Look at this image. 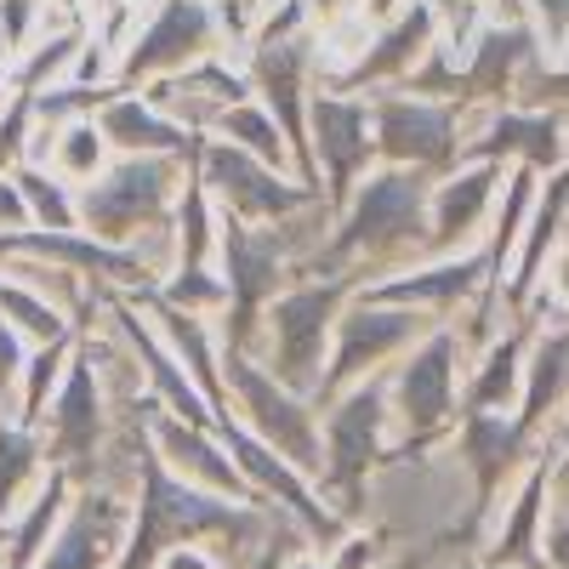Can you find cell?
I'll use <instances>...</instances> for the list:
<instances>
[{"instance_id": "1", "label": "cell", "mask_w": 569, "mask_h": 569, "mask_svg": "<svg viewBox=\"0 0 569 569\" xmlns=\"http://www.w3.org/2000/svg\"><path fill=\"white\" fill-rule=\"evenodd\" d=\"M137 479H142V496L131 507V536H126V552H120L114 569H160V558L171 547H194L206 536L233 541V547H251V541L268 536L262 501H233V496H217V490L177 479L166 467V456L154 450L149 427L137 433Z\"/></svg>"}, {"instance_id": "2", "label": "cell", "mask_w": 569, "mask_h": 569, "mask_svg": "<svg viewBox=\"0 0 569 569\" xmlns=\"http://www.w3.org/2000/svg\"><path fill=\"white\" fill-rule=\"evenodd\" d=\"M353 291V273H330V279H302L291 291H279L262 313V348L257 359L279 376L291 393L319 399L330 342H337V319Z\"/></svg>"}, {"instance_id": "3", "label": "cell", "mask_w": 569, "mask_h": 569, "mask_svg": "<svg viewBox=\"0 0 569 569\" xmlns=\"http://www.w3.org/2000/svg\"><path fill=\"white\" fill-rule=\"evenodd\" d=\"M182 160L171 154H120L98 182L80 194V233L109 246H137L142 233H171L182 206Z\"/></svg>"}, {"instance_id": "4", "label": "cell", "mask_w": 569, "mask_h": 569, "mask_svg": "<svg viewBox=\"0 0 569 569\" xmlns=\"http://www.w3.org/2000/svg\"><path fill=\"white\" fill-rule=\"evenodd\" d=\"M427 200H433V182L416 166H382L370 171L353 200L342 211V228L330 233L325 262H359V257H399L427 251Z\"/></svg>"}, {"instance_id": "5", "label": "cell", "mask_w": 569, "mask_h": 569, "mask_svg": "<svg viewBox=\"0 0 569 569\" xmlns=\"http://www.w3.org/2000/svg\"><path fill=\"white\" fill-rule=\"evenodd\" d=\"M388 421H393V393L382 376L342 388L325 410V485L337 496L342 518L365 512V479L388 461Z\"/></svg>"}, {"instance_id": "6", "label": "cell", "mask_w": 569, "mask_h": 569, "mask_svg": "<svg viewBox=\"0 0 569 569\" xmlns=\"http://www.w3.org/2000/svg\"><path fill=\"white\" fill-rule=\"evenodd\" d=\"M222 365H228L233 416H240L262 445H273L284 461H297L302 472H325V427H319V416L308 410L313 399L291 393L257 353L222 348Z\"/></svg>"}, {"instance_id": "7", "label": "cell", "mask_w": 569, "mask_h": 569, "mask_svg": "<svg viewBox=\"0 0 569 569\" xmlns=\"http://www.w3.org/2000/svg\"><path fill=\"white\" fill-rule=\"evenodd\" d=\"M461 353H467V342L456 337V325H433L399 359L388 393H393V421L405 433V456L421 450L427 439H439L445 427L461 416V405H456V365H461Z\"/></svg>"}, {"instance_id": "8", "label": "cell", "mask_w": 569, "mask_h": 569, "mask_svg": "<svg viewBox=\"0 0 569 569\" xmlns=\"http://www.w3.org/2000/svg\"><path fill=\"white\" fill-rule=\"evenodd\" d=\"M439 319L427 308H410V302H382V297H359L342 319H337V342H330V365H325V382H319V399L330 405L342 388L376 376V365H388L393 353H410L427 330Z\"/></svg>"}, {"instance_id": "9", "label": "cell", "mask_w": 569, "mask_h": 569, "mask_svg": "<svg viewBox=\"0 0 569 569\" xmlns=\"http://www.w3.org/2000/svg\"><path fill=\"white\" fill-rule=\"evenodd\" d=\"M217 40H222V12L211 0H154V12L142 18V29L126 40V52L114 63V86L171 80L217 58Z\"/></svg>"}, {"instance_id": "10", "label": "cell", "mask_w": 569, "mask_h": 569, "mask_svg": "<svg viewBox=\"0 0 569 569\" xmlns=\"http://www.w3.org/2000/svg\"><path fill=\"white\" fill-rule=\"evenodd\" d=\"M200 177L206 188L222 200L228 217H240V222H284V217H297V211H313L319 206V188H302V182H284L279 166L246 154V149H233V142H206L200 149Z\"/></svg>"}, {"instance_id": "11", "label": "cell", "mask_w": 569, "mask_h": 569, "mask_svg": "<svg viewBox=\"0 0 569 569\" xmlns=\"http://www.w3.org/2000/svg\"><path fill=\"white\" fill-rule=\"evenodd\" d=\"M217 439L233 450V461H240V472L251 479V490H257V496H273L279 512H284V518H297V525L308 530V541L337 547V541L348 536V518H342L337 507H325V501L302 485V467H297V461H284L273 445H262L240 416H222Z\"/></svg>"}, {"instance_id": "12", "label": "cell", "mask_w": 569, "mask_h": 569, "mask_svg": "<svg viewBox=\"0 0 569 569\" xmlns=\"http://www.w3.org/2000/svg\"><path fill=\"white\" fill-rule=\"evenodd\" d=\"M308 142H313V171L325 166V200L348 206L359 177L376 160V114H370V103L342 98V91H313Z\"/></svg>"}, {"instance_id": "13", "label": "cell", "mask_w": 569, "mask_h": 569, "mask_svg": "<svg viewBox=\"0 0 569 569\" xmlns=\"http://www.w3.org/2000/svg\"><path fill=\"white\" fill-rule=\"evenodd\" d=\"M370 114H376V154L388 166L456 171V160L467 154L461 114L445 98H376Z\"/></svg>"}, {"instance_id": "14", "label": "cell", "mask_w": 569, "mask_h": 569, "mask_svg": "<svg viewBox=\"0 0 569 569\" xmlns=\"http://www.w3.org/2000/svg\"><path fill=\"white\" fill-rule=\"evenodd\" d=\"M507 171L496 160H467L433 182L427 200V257H461L485 246V222L501 200Z\"/></svg>"}, {"instance_id": "15", "label": "cell", "mask_w": 569, "mask_h": 569, "mask_svg": "<svg viewBox=\"0 0 569 569\" xmlns=\"http://www.w3.org/2000/svg\"><path fill=\"white\" fill-rule=\"evenodd\" d=\"M142 427H149V439H154V450L166 456V467H177V479L200 485V490H217V496H233V501H262V496L251 490V479L240 472V461L222 456V445H217L211 427H194V421L171 416L154 393L142 399Z\"/></svg>"}, {"instance_id": "16", "label": "cell", "mask_w": 569, "mask_h": 569, "mask_svg": "<svg viewBox=\"0 0 569 569\" xmlns=\"http://www.w3.org/2000/svg\"><path fill=\"white\" fill-rule=\"evenodd\" d=\"M467 160H518L525 171H563L569 166V114L507 103L485 114V131L467 142Z\"/></svg>"}, {"instance_id": "17", "label": "cell", "mask_w": 569, "mask_h": 569, "mask_svg": "<svg viewBox=\"0 0 569 569\" xmlns=\"http://www.w3.org/2000/svg\"><path fill=\"white\" fill-rule=\"evenodd\" d=\"M46 416H52V445H46L52 467H63L69 479H91V467L103 456V382H98L91 353H80L69 365L63 388H58Z\"/></svg>"}, {"instance_id": "18", "label": "cell", "mask_w": 569, "mask_h": 569, "mask_svg": "<svg viewBox=\"0 0 569 569\" xmlns=\"http://www.w3.org/2000/svg\"><path fill=\"white\" fill-rule=\"evenodd\" d=\"M126 536H131V507L114 490H86L34 569H114Z\"/></svg>"}, {"instance_id": "19", "label": "cell", "mask_w": 569, "mask_h": 569, "mask_svg": "<svg viewBox=\"0 0 569 569\" xmlns=\"http://www.w3.org/2000/svg\"><path fill=\"white\" fill-rule=\"evenodd\" d=\"M536 433H525L512 416H461V467L472 472V512H467V530H479L485 518L496 512L501 485L525 467Z\"/></svg>"}, {"instance_id": "20", "label": "cell", "mask_w": 569, "mask_h": 569, "mask_svg": "<svg viewBox=\"0 0 569 569\" xmlns=\"http://www.w3.org/2000/svg\"><path fill=\"white\" fill-rule=\"evenodd\" d=\"M496 273L490 251H461V257H427V268H405L382 284H370L365 297H382V302H410V308H427V313H456L467 308L472 297L485 291Z\"/></svg>"}, {"instance_id": "21", "label": "cell", "mask_w": 569, "mask_h": 569, "mask_svg": "<svg viewBox=\"0 0 569 569\" xmlns=\"http://www.w3.org/2000/svg\"><path fill=\"white\" fill-rule=\"evenodd\" d=\"M547 496H552V456L530 461L525 467V485L507 501V518L496 525V536L485 541V569H547V552H541V512H547Z\"/></svg>"}, {"instance_id": "22", "label": "cell", "mask_w": 569, "mask_h": 569, "mask_svg": "<svg viewBox=\"0 0 569 569\" xmlns=\"http://www.w3.org/2000/svg\"><path fill=\"white\" fill-rule=\"evenodd\" d=\"M439 46V7L433 0H410V12L388 29H376L365 58L353 63L348 86H388V80H410Z\"/></svg>"}, {"instance_id": "23", "label": "cell", "mask_w": 569, "mask_h": 569, "mask_svg": "<svg viewBox=\"0 0 569 569\" xmlns=\"http://www.w3.org/2000/svg\"><path fill=\"white\" fill-rule=\"evenodd\" d=\"M98 126L109 131V142L120 154H171L182 166H194L200 149H206L200 131H188L182 120H171L149 98H126V91H114V98L98 109Z\"/></svg>"}, {"instance_id": "24", "label": "cell", "mask_w": 569, "mask_h": 569, "mask_svg": "<svg viewBox=\"0 0 569 569\" xmlns=\"http://www.w3.org/2000/svg\"><path fill=\"white\" fill-rule=\"evenodd\" d=\"M154 330L166 337V348L177 353V365L188 370V382H194V388L211 399L217 427H222V416H233V399H228V370H217L222 353H217V337H211L206 313H188V308L154 302Z\"/></svg>"}, {"instance_id": "25", "label": "cell", "mask_w": 569, "mask_h": 569, "mask_svg": "<svg viewBox=\"0 0 569 569\" xmlns=\"http://www.w3.org/2000/svg\"><path fill=\"white\" fill-rule=\"evenodd\" d=\"M525 370H530V330H501L490 348H479L472 382L461 393V416H512L525 399Z\"/></svg>"}, {"instance_id": "26", "label": "cell", "mask_w": 569, "mask_h": 569, "mask_svg": "<svg viewBox=\"0 0 569 569\" xmlns=\"http://www.w3.org/2000/svg\"><path fill=\"white\" fill-rule=\"evenodd\" d=\"M69 472L63 467H46V485L23 501V512L7 525V569H34L40 558H46V547L58 541V530H63V518H69Z\"/></svg>"}, {"instance_id": "27", "label": "cell", "mask_w": 569, "mask_h": 569, "mask_svg": "<svg viewBox=\"0 0 569 569\" xmlns=\"http://www.w3.org/2000/svg\"><path fill=\"white\" fill-rule=\"evenodd\" d=\"M46 166H52L63 182H80V188L98 182V177L114 166V142H109V131L98 126V114L58 120V137H52V154H46Z\"/></svg>"}, {"instance_id": "28", "label": "cell", "mask_w": 569, "mask_h": 569, "mask_svg": "<svg viewBox=\"0 0 569 569\" xmlns=\"http://www.w3.org/2000/svg\"><path fill=\"white\" fill-rule=\"evenodd\" d=\"M46 445L34 439V427L23 421H0V530L23 512V490L40 479Z\"/></svg>"}, {"instance_id": "29", "label": "cell", "mask_w": 569, "mask_h": 569, "mask_svg": "<svg viewBox=\"0 0 569 569\" xmlns=\"http://www.w3.org/2000/svg\"><path fill=\"white\" fill-rule=\"evenodd\" d=\"M536 177L541 171H507V182H501V211H496V228L485 233V251H490V262H496V273H512V257H518V246H525V228H530V211H536Z\"/></svg>"}, {"instance_id": "30", "label": "cell", "mask_w": 569, "mask_h": 569, "mask_svg": "<svg viewBox=\"0 0 569 569\" xmlns=\"http://www.w3.org/2000/svg\"><path fill=\"white\" fill-rule=\"evenodd\" d=\"M217 137L233 142V149H246L268 166H284V160H297L291 154V137H284V126L268 114V103H233L222 120H217Z\"/></svg>"}, {"instance_id": "31", "label": "cell", "mask_w": 569, "mask_h": 569, "mask_svg": "<svg viewBox=\"0 0 569 569\" xmlns=\"http://www.w3.org/2000/svg\"><path fill=\"white\" fill-rule=\"evenodd\" d=\"M69 353H74V337H58V342H40L29 353V370H23V393H18V421L34 427L46 410H52L63 376H69Z\"/></svg>"}, {"instance_id": "32", "label": "cell", "mask_w": 569, "mask_h": 569, "mask_svg": "<svg viewBox=\"0 0 569 569\" xmlns=\"http://www.w3.org/2000/svg\"><path fill=\"white\" fill-rule=\"evenodd\" d=\"M0 319H12L23 337H34V342H58V337H69L63 308H58L52 297H40L34 284L18 279V273L0 279Z\"/></svg>"}, {"instance_id": "33", "label": "cell", "mask_w": 569, "mask_h": 569, "mask_svg": "<svg viewBox=\"0 0 569 569\" xmlns=\"http://www.w3.org/2000/svg\"><path fill=\"white\" fill-rule=\"evenodd\" d=\"M12 177H18L23 200H29L34 228H46V233H80V200H69V182H63L58 171L23 166V171H12Z\"/></svg>"}, {"instance_id": "34", "label": "cell", "mask_w": 569, "mask_h": 569, "mask_svg": "<svg viewBox=\"0 0 569 569\" xmlns=\"http://www.w3.org/2000/svg\"><path fill=\"white\" fill-rule=\"evenodd\" d=\"M160 302L188 308V313H206V308H228V279L211 268H171Z\"/></svg>"}, {"instance_id": "35", "label": "cell", "mask_w": 569, "mask_h": 569, "mask_svg": "<svg viewBox=\"0 0 569 569\" xmlns=\"http://www.w3.org/2000/svg\"><path fill=\"white\" fill-rule=\"evenodd\" d=\"M46 29V0H0V46L23 58Z\"/></svg>"}, {"instance_id": "36", "label": "cell", "mask_w": 569, "mask_h": 569, "mask_svg": "<svg viewBox=\"0 0 569 569\" xmlns=\"http://www.w3.org/2000/svg\"><path fill=\"white\" fill-rule=\"evenodd\" d=\"M23 370H29L23 330L12 319H0V393H23Z\"/></svg>"}, {"instance_id": "37", "label": "cell", "mask_w": 569, "mask_h": 569, "mask_svg": "<svg viewBox=\"0 0 569 569\" xmlns=\"http://www.w3.org/2000/svg\"><path fill=\"white\" fill-rule=\"evenodd\" d=\"M541 308H552L558 319H569V240L547 257V273H541Z\"/></svg>"}, {"instance_id": "38", "label": "cell", "mask_w": 569, "mask_h": 569, "mask_svg": "<svg viewBox=\"0 0 569 569\" xmlns=\"http://www.w3.org/2000/svg\"><path fill=\"white\" fill-rule=\"evenodd\" d=\"M382 563V536H342L337 541V558H330V569H376Z\"/></svg>"}, {"instance_id": "39", "label": "cell", "mask_w": 569, "mask_h": 569, "mask_svg": "<svg viewBox=\"0 0 569 569\" xmlns=\"http://www.w3.org/2000/svg\"><path fill=\"white\" fill-rule=\"evenodd\" d=\"M23 228H34L23 188H18V177H0V240H7V233H23Z\"/></svg>"}, {"instance_id": "40", "label": "cell", "mask_w": 569, "mask_h": 569, "mask_svg": "<svg viewBox=\"0 0 569 569\" xmlns=\"http://www.w3.org/2000/svg\"><path fill=\"white\" fill-rule=\"evenodd\" d=\"M541 552H547V569H569V512H552Z\"/></svg>"}, {"instance_id": "41", "label": "cell", "mask_w": 569, "mask_h": 569, "mask_svg": "<svg viewBox=\"0 0 569 569\" xmlns=\"http://www.w3.org/2000/svg\"><path fill=\"white\" fill-rule=\"evenodd\" d=\"M160 569H217V558L200 552V547H171V552L160 558Z\"/></svg>"}, {"instance_id": "42", "label": "cell", "mask_w": 569, "mask_h": 569, "mask_svg": "<svg viewBox=\"0 0 569 569\" xmlns=\"http://www.w3.org/2000/svg\"><path fill=\"white\" fill-rule=\"evenodd\" d=\"M547 439H552V450H558L552 461H558V467L569 472V405H563V410H558V416L547 421Z\"/></svg>"}, {"instance_id": "43", "label": "cell", "mask_w": 569, "mask_h": 569, "mask_svg": "<svg viewBox=\"0 0 569 569\" xmlns=\"http://www.w3.org/2000/svg\"><path fill=\"white\" fill-rule=\"evenodd\" d=\"M284 569H330V563H319V558H291Z\"/></svg>"}, {"instance_id": "44", "label": "cell", "mask_w": 569, "mask_h": 569, "mask_svg": "<svg viewBox=\"0 0 569 569\" xmlns=\"http://www.w3.org/2000/svg\"><path fill=\"white\" fill-rule=\"evenodd\" d=\"M91 7H103V0H91Z\"/></svg>"}, {"instance_id": "45", "label": "cell", "mask_w": 569, "mask_h": 569, "mask_svg": "<svg viewBox=\"0 0 569 569\" xmlns=\"http://www.w3.org/2000/svg\"><path fill=\"white\" fill-rule=\"evenodd\" d=\"M479 569H485V563H479Z\"/></svg>"}]
</instances>
